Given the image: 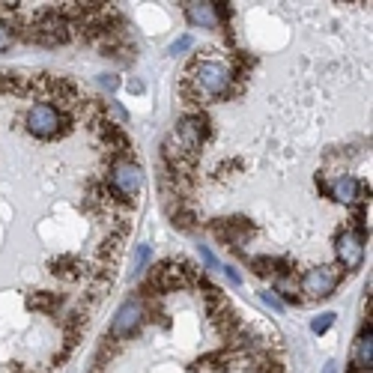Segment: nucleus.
Masks as SVG:
<instances>
[{"mask_svg":"<svg viewBox=\"0 0 373 373\" xmlns=\"http://www.w3.org/2000/svg\"><path fill=\"white\" fill-rule=\"evenodd\" d=\"M191 373H227V359L224 355H206L191 367Z\"/></svg>","mask_w":373,"mask_h":373,"instance_id":"15","label":"nucleus"},{"mask_svg":"<svg viewBox=\"0 0 373 373\" xmlns=\"http://www.w3.org/2000/svg\"><path fill=\"white\" fill-rule=\"evenodd\" d=\"M141 185H144V174L135 162L117 159L111 164V182H107V189H111L114 200H132L137 191H141Z\"/></svg>","mask_w":373,"mask_h":373,"instance_id":"3","label":"nucleus"},{"mask_svg":"<svg viewBox=\"0 0 373 373\" xmlns=\"http://www.w3.org/2000/svg\"><path fill=\"white\" fill-rule=\"evenodd\" d=\"M185 15H189V21L194 27H215L219 19H215V6L212 4H185Z\"/></svg>","mask_w":373,"mask_h":373,"instance_id":"13","label":"nucleus"},{"mask_svg":"<svg viewBox=\"0 0 373 373\" xmlns=\"http://www.w3.org/2000/svg\"><path fill=\"white\" fill-rule=\"evenodd\" d=\"M102 87H105V90H111V93H114V90L120 87V81H117V78H114V75H102Z\"/></svg>","mask_w":373,"mask_h":373,"instance_id":"23","label":"nucleus"},{"mask_svg":"<svg viewBox=\"0 0 373 373\" xmlns=\"http://www.w3.org/2000/svg\"><path fill=\"white\" fill-rule=\"evenodd\" d=\"M263 299H266V305H272V308L278 310V314H281V310H284V302H281V299H278V296H275V293H272V290H266V293H263Z\"/></svg>","mask_w":373,"mask_h":373,"instance_id":"21","label":"nucleus"},{"mask_svg":"<svg viewBox=\"0 0 373 373\" xmlns=\"http://www.w3.org/2000/svg\"><path fill=\"white\" fill-rule=\"evenodd\" d=\"M12 42H15V33H12V27H9V24H0V51H6Z\"/></svg>","mask_w":373,"mask_h":373,"instance_id":"19","label":"nucleus"},{"mask_svg":"<svg viewBox=\"0 0 373 373\" xmlns=\"http://www.w3.org/2000/svg\"><path fill=\"white\" fill-rule=\"evenodd\" d=\"M60 299L57 293H48V290H36V293H30L27 296V308L30 310H39V314H54V310L60 308Z\"/></svg>","mask_w":373,"mask_h":373,"instance_id":"14","label":"nucleus"},{"mask_svg":"<svg viewBox=\"0 0 373 373\" xmlns=\"http://www.w3.org/2000/svg\"><path fill=\"white\" fill-rule=\"evenodd\" d=\"M84 272H87L84 263L78 260V257H72V254H63V257H57L51 263V275H57L60 281H78Z\"/></svg>","mask_w":373,"mask_h":373,"instance_id":"12","label":"nucleus"},{"mask_svg":"<svg viewBox=\"0 0 373 373\" xmlns=\"http://www.w3.org/2000/svg\"><path fill=\"white\" fill-rule=\"evenodd\" d=\"M69 117L60 111V107L48 105V102H39L27 111V132L48 141V137H60L63 132H69Z\"/></svg>","mask_w":373,"mask_h":373,"instance_id":"2","label":"nucleus"},{"mask_svg":"<svg viewBox=\"0 0 373 373\" xmlns=\"http://www.w3.org/2000/svg\"><path fill=\"white\" fill-rule=\"evenodd\" d=\"M200 257L206 260V266H209V269H221V263H219V260H215V257L209 254V248H206V245H200Z\"/></svg>","mask_w":373,"mask_h":373,"instance_id":"22","label":"nucleus"},{"mask_svg":"<svg viewBox=\"0 0 373 373\" xmlns=\"http://www.w3.org/2000/svg\"><path fill=\"white\" fill-rule=\"evenodd\" d=\"M239 78L233 75V69L221 60H200L194 57L189 69H185V78L179 84V93L185 102L191 105H200V102H209V99H227L233 96V84Z\"/></svg>","mask_w":373,"mask_h":373,"instance_id":"1","label":"nucleus"},{"mask_svg":"<svg viewBox=\"0 0 373 373\" xmlns=\"http://www.w3.org/2000/svg\"><path fill=\"white\" fill-rule=\"evenodd\" d=\"M332 322H335V314H320L314 322H310V332H314V335H322V332L332 329Z\"/></svg>","mask_w":373,"mask_h":373,"instance_id":"18","label":"nucleus"},{"mask_svg":"<svg viewBox=\"0 0 373 373\" xmlns=\"http://www.w3.org/2000/svg\"><path fill=\"white\" fill-rule=\"evenodd\" d=\"M144 322V308H141V302H126L120 310H117V320H114V329H111V337L114 340H120V337H129L137 325Z\"/></svg>","mask_w":373,"mask_h":373,"instance_id":"8","label":"nucleus"},{"mask_svg":"<svg viewBox=\"0 0 373 373\" xmlns=\"http://www.w3.org/2000/svg\"><path fill=\"white\" fill-rule=\"evenodd\" d=\"M340 266H317V269H308L299 281V290L310 299H325L332 296L335 287L340 284Z\"/></svg>","mask_w":373,"mask_h":373,"instance_id":"4","label":"nucleus"},{"mask_svg":"<svg viewBox=\"0 0 373 373\" xmlns=\"http://www.w3.org/2000/svg\"><path fill=\"white\" fill-rule=\"evenodd\" d=\"M322 373H335V364H325V370Z\"/></svg>","mask_w":373,"mask_h":373,"instance_id":"25","label":"nucleus"},{"mask_svg":"<svg viewBox=\"0 0 373 373\" xmlns=\"http://www.w3.org/2000/svg\"><path fill=\"white\" fill-rule=\"evenodd\" d=\"M152 260V251H149V245H141L137 248V254H135V266H132V275H141L147 269V263Z\"/></svg>","mask_w":373,"mask_h":373,"instance_id":"17","label":"nucleus"},{"mask_svg":"<svg viewBox=\"0 0 373 373\" xmlns=\"http://www.w3.org/2000/svg\"><path fill=\"white\" fill-rule=\"evenodd\" d=\"M191 45H194V42H191V36H182V39H177L174 45H170V54H182V51H189Z\"/></svg>","mask_w":373,"mask_h":373,"instance_id":"20","label":"nucleus"},{"mask_svg":"<svg viewBox=\"0 0 373 373\" xmlns=\"http://www.w3.org/2000/svg\"><path fill=\"white\" fill-rule=\"evenodd\" d=\"M251 269H254V275H260V278L275 275V257H251Z\"/></svg>","mask_w":373,"mask_h":373,"instance_id":"16","label":"nucleus"},{"mask_svg":"<svg viewBox=\"0 0 373 373\" xmlns=\"http://www.w3.org/2000/svg\"><path fill=\"white\" fill-rule=\"evenodd\" d=\"M370 364H373V329H367L359 335V344H355V359H352V367L355 373H370Z\"/></svg>","mask_w":373,"mask_h":373,"instance_id":"11","label":"nucleus"},{"mask_svg":"<svg viewBox=\"0 0 373 373\" xmlns=\"http://www.w3.org/2000/svg\"><path fill=\"white\" fill-rule=\"evenodd\" d=\"M251 233H254V227L248 224V219H227L221 224H215V236L233 248H239L242 242L251 239Z\"/></svg>","mask_w":373,"mask_h":373,"instance_id":"10","label":"nucleus"},{"mask_svg":"<svg viewBox=\"0 0 373 373\" xmlns=\"http://www.w3.org/2000/svg\"><path fill=\"white\" fill-rule=\"evenodd\" d=\"M329 194H332L335 200H340V204H350V206H352L355 200H362V197H367V200H370V185H362L355 177L344 174V177H337V179L332 182Z\"/></svg>","mask_w":373,"mask_h":373,"instance_id":"9","label":"nucleus"},{"mask_svg":"<svg viewBox=\"0 0 373 373\" xmlns=\"http://www.w3.org/2000/svg\"><path fill=\"white\" fill-rule=\"evenodd\" d=\"M221 269L227 272V278H230V281H233V284H242V278L236 275V269H233V266H221Z\"/></svg>","mask_w":373,"mask_h":373,"instance_id":"24","label":"nucleus"},{"mask_svg":"<svg viewBox=\"0 0 373 373\" xmlns=\"http://www.w3.org/2000/svg\"><path fill=\"white\" fill-rule=\"evenodd\" d=\"M174 132H177V137H179V141H182L185 147H191V149L200 152V147L206 144V137H209L212 126H209V117L197 111V114H185Z\"/></svg>","mask_w":373,"mask_h":373,"instance_id":"5","label":"nucleus"},{"mask_svg":"<svg viewBox=\"0 0 373 373\" xmlns=\"http://www.w3.org/2000/svg\"><path fill=\"white\" fill-rule=\"evenodd\" d=\"M335 248H337V257H340V266H344V269H359L362 266V260H364V236H359L352 227L337 233Z\"/></svg>","mask_w":373,"mask_h":373,"instance_id":"6","label":"nucleus"},{"mask_svg":"<svg viewBox=\"0 0 373 373\" xmlns=\"http://www.w3.org/2000/svg\"><path fill=\"white\" fill-rule=\"evenodd\" d=\"M209 317H212V322H215V329H219L224 337H233L239 332V317H236V310H233L230 305H227V299L224 296H209Z\"/></svg>","mask_w":373,"mask_h":373,"instance_id":"7","label":"nucleus"}]
</instances>
